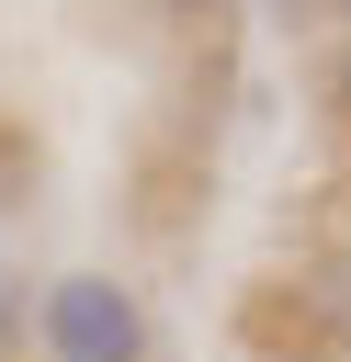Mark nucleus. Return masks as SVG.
Masks as SVG:
<instances>
[{
	"label": "nucleus",
	"instance_id": "2",
	"mask_svg": "<svg viewBox=\"0 0 351 362\" xmlns=\"http://www.w3.org/2000/svg\"><path fill=\"white\" fill-rule=\"evenodd\" d=\"M11 339H23V283L0 272V351H11Z\"/></svg>",
	"mask_w": 351,
	"mask_h": 362
},
{
	"label": "nucleus",
	"instance_id": "5",
	"mask_svg": "<svg viewBox=\"0 0 351 362\" xmlns=\"http://www.w3.org/2000/svg\"><path fill=\"white\" fill-rule=\"evenodd\" d=\"M170 11H215V0H170Z\"/></svg>",
	"mask_w": 351,
	"mask_h": 362
},
{
	"label": "nucleus",
	"instance_id": "3",
	"mask_svg": "<svg viewBox=\"0 0 351 362\" xmlns=\"http://www.w3.org/2000/svg\"><path fill=\"white\" fill-rule=\"evenodd\" d=\"M328 11H351V0H283V23H328Z\"/></svg>",
	"mask_w": 351,
	"mask_h": 362
},
{
	"label": "nucleus",
	"instance_id": "1",
	"mask_svg": "<svg viewBox=\"0 0 351 362\" xmlns=\"http://www.w3.org/2000/svg\"><path fill=\"white\" fill-rule=\"evenodd\" d=\"M45 351L57 362H147V317L113 272H68L45 294Z\"/></svg>",
	"mask_w": 351,
	"mask_h": 362
},
{
	"label": "nucleus",
	"instance_id": "4",
	"mask_svg": "<svg viewBox=\"0 0 351 362\" xmlns=\"http://www.w3.org/2000/svg\"><path fill=\"white\" fill-rule=\"evenodd\" d=\"M328 102H340V124H351V45H340V68H328Z\"/></svg>",
	"mask_w": 351,
	"mask_h": 362
}]
</instances>
